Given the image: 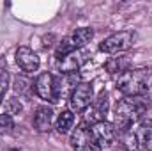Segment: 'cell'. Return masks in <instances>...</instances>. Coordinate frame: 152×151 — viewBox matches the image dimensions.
<instances>
[{"label":"cell","mask_w":152,"mask_h":151,"mask_svg":"<svg viewBox=\"0 0 152 151\" xmlns=\"http://www.w3.org/2000/svg\"><path fill=\"white\" fill-rule=\"evenodd\" d=\"M147 112V98L145 96H134V98H124L113 115V126L117 132L124 133L131 130Z\"/></svg>","instance_id":"cell-1"},{"label":"cell","mask_w":152,"mask_h":151,"mask_svg":"<svg viewBox=\"0 0 152 151\" xmlns=\"http://www.w3.org/2000/svg\"><path fill=\"white\" fill-rule=\"evenodd\" d=\"M152 87V68H134L117 76V89L126 98L143 96Z\"/></svg>","instance_id":"cell-2"},{"label":"cell","mask_w":152,"mask_h":151,"mask_svg":"<svg viewBox=\"0 0 152 151\" xmlns=\"http://www.w3.org/2000/svg\"><path fill=\"white\" fill-rule=\"evenodd\" d=\"M94 38V30L90 27H81V29H76L75 32H71L69 36L62 39L57 46V59L71 53V52H76V50H81L87 43H90V39Z\"/></svg>","instance_id":"cell-3"},{"label":"cell","mask_w":152,"mask_h":151,"mask_svg":"<svg viewBox=\"0 0 152 151\" xmlns=\"http://www.w3.org/2000/svg\"><path fill=\"white\" fill-rule=\"evenodd\" d=\"M134 43V32L133 30H120L101 41L99 50L104 53H122L127 48H131Z\"/></svg>","instance_id":"cell-4"},{"label":"cell","mask_w":152,"mask_h":151,"mask_svg":"<svg viewBox=\"0 0 152 151\" xmlns=\"http://www.w3.org/2000/svg\"><path fill=\"white\" fill-rule=\"evenodd\" d=\"M94 89H92V84L88 82H80L73 89V93L69 94V109L71 112H85L90 103L94 101Z\"/></svg>","instance_id":"cell-5"},{"label":"cell","mask_w":152,"mask_h":151,"mask_svg":"<svg viewBox=\"0 0 152 151\" xmlns=\"http://www.w3.org/2000/svg\"><path fill=\"white\" fill-rule=\"evenodd\" d=\"M88 59H90V52H87V50H76V52H71V53L57 59V68H58V71L62 75H73Z\"/></svg>","instance_id":"cell-6"},{"label":"cell","mask_w":152,"mask_h":151,"mask_svg":"<svg viewBox=\"0 0 152 151\" xmlns=\"http://www.w3.org/2000/svg\"><path fill=\"white\" fill-rule=\"evenodd\" d=\"M110 109V96L108 93H101L92 103L90 107L85 110V123L83 124H96L99 121H106V114Z\"/></svg>","instance_id":"cell-7"},{"label":"cell","mask_w":152,"mask_h":151,"mask_svg":"<svg viewBox=\"0 0 152 151\" xmlns=\"http://www.w3.org/2000/svg\"><path fill=\"white\" fill-rule=\"evenodd\" d=\"M71 146L75 151H103L101 146L92 139L90 130L85 124H80L71 133Z\"/></svg>","instance_id":"cell-8"},{"label":"cell","mask_w":152,"mask_h":151,"mask_svg":"<svg viewBox=\"0 0 152 151\" xmlns=\"http://www.w3.org/2000/svg\"><path fill=\"white\" fill-rule=\"evenodd\" d=\"M90 135L92 139L103 148V146H112V142L115 141V135H117V130L112 123L108 121H99L96 124H90Z\"/></svg>","instance_id":"cell-9"},{"label":"cell","mask_w":152,"mask_h":151,"mask_svg":"<svg viewBox=\"0 0 152 151\" xmlns=\"http://www.w3.org/2000/svg\"><path fill=\"white\" fill-rule=\"evenodd\" d=\"M16 62H18V66H20L25 73H34V71H37L39 64H41L37 53H36L32 48H28V46H20V48L16 50Z\"/></svg>","instance_id":"cell-10"},{"label":"cell","mask_w":152,"mask_h":151,"mask_svg":"<svg viewBox=\"0 0 152 151\" xmlns=\"http://www.w3.org/2000/svg\"><path fill=\"white\" fill-rule=\"evenodd\" d=\"M53 82H55V76L51 73H41L34 82L36 94L39 98L46 100V101L55 103V85H53Z\"/></svg>","instance_id":"cell-11"},{"label":"cell","mask_w":152,"mask_h":151,"mask_svg":"<svg viewBox=\"0 0 152 151\" xmlns=\"http://www.w3.org/2000/svg\"><path fill=\"white\" fill-rule=\"evenodd\" d=\"M51 123H53V110L46 105L37 107L34 114V128L41 133H44L51 128Z\"/></svg>","instance_id":"cell-12"},{"label":"cell","mask_w":152,"mask_h":151,"mask_svg":"<svg viewBox=\"0 0 152 151\" xmlns=\"http://www.w3.org/2000/svg\"><path fill=\"white\" fill-rule=\"evenodd\" d=\"M136 135V144L142 151H152V124L145 123L133 130Z\"/></svg>","instance_id":"cell-13"},{"label":"cell","mask_w":152,"mask_h":151,"mask_svg":"<svg viewBox=\"0 0 152 151\" xmlns=\"http://www.w3.org/2000/svg\"><path fill=\"white\" fill-rule=\"evenodd\" d=\"M131 66V55H118V57H112L106 61L104 68L110 75H122L124 71H127Z\"/></svg>","instance_id":"cell-14"},{"label":"cell","mask_w":152,"mask_h":151,"mask_svg":"<svg viewBox=\"0 0 152 151\" xmlns=\"http://www.w3.org/2000/svg\"><path fill=\"white\" fill-rule=\"evenodd\" d=\"M73 124H75V114L71 110H62L57 117L55 128H57L58 133H67V132H71Z\"/></svg>","instance_id":"cell-15"},{"label":"cell","mask_w":152,"mask_h":151,"mask_svg":"<svg viewBox=\"0 0 152 151\" xmlns=\"http://www.w3.org/2000/svg\"><path fill=\"white\" fill-rule=\"evenodd\" d=\"M30 89V80H27L25 76H16L14 78V91L20 94H25Z\"/></svg>","instance_id":"cell-16"},{"label":"cell","mask_w":152,"mask_h":151,"mask_svg":"<svg viewBox=\"0 0 152 151\" xmlns=\"http://www.w3.org/2000/svg\"><path fill=\"white\" fill-rule=\"evenodd\" d=\"M14 128V121H12V115L9 114H0V132H11Z\"/></svg>","instance_id":"cell-17"},{"label":"cell","mask_w":152,"mask_h":151,"mask_svg":"<svg viewBox=\"0 0 152 151\" xmlns=\"http://www.w3.org/2000/svg\"><path fill=\"white\" fill-rule=\"evenodd\" d=\"M21 103H20V100L18 98H11L9 101H7V105H5V114H9V115H14V114H20L21 112Z\"/></svg>","instance_id":"cell-18"},{"label":"cell","mask_w":152,"mask_h":151,"mask_svg":"<svg viewBox=\"0 0 152 151\" xmlns=\"http://www.w3.org/2000/svg\"><path fill=\"white\" fill-rule=\"evenodd\" d=\"M7 87H9V76H7V73H0V103L7 93Z\"/></svg>","instance_id":"cell-19"},{"label":"cell","mask_w":152,"mask_h":151,"mask_svg":"<svg viewBox=\"0 0 152 151\" xmlns=\"http://www.w3.org/2000/svg\"><path fill=\"white\" fill-rule=\"evenodd\" d=\"M5 151H20V150H16V148H9V150H5Z\"/></svg>","instance_id":"cell-20"}]
</instances>
